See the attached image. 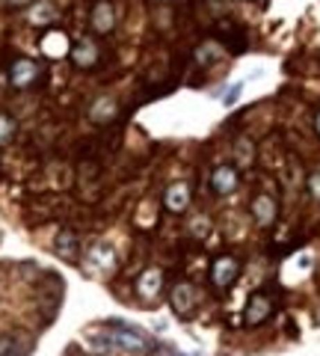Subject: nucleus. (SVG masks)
I'll use <instances>...</instances> for the list:
<instances>
[{
	"label": "nucleus",
	"instance_id": "6ab92c4d",
	"mask_svg": "<svg viewBox=\"0 0 320 356\" xmlns=\"http://www.w3.org/2000/svg\"><path fill=\"white\" fill-rule=\"evenodd\" d=\"M196 57H199V63H211V60H217V57H219V44H214V42H211V44H202Z\"/></svg>",
	"mask_w": 320,
	"mask_h": 356
},
{
	"label": "nucleus",
	"instance_id": "dca6fc26",
	"mask_svg": "<svg viewBox=\"0 0 320 356\" xmlns=\"http://www.w3.org/2000/svg\"><path fill=\"white\" fill-rule=\"evenodd\" d=\"M113 116H116L113 98H101V102H95V107H92V119L95 122H110Z\"/></svg>",
	"mask_w": 320,
	"mask_h": 356
},
{
	"label": "nucleus",
	"instance_id": "2eb2a0df",
	"mask_svg": "<svg viewBox=\"0 0 320 356\" xmlns=\"http://www.w3.org/2000/svg\"><path fill=\"white\" fill-rule=\"evenodd\" d=\"M57 18V9H53L51 3H36L30 13V21L33 24H51V21Z\"/></svg>",
	"mask_w": 320,
	"mask_h": 356
},
{
	"label": "nucleus",
	"instance_id": "f257e3e1",
	"mask_svg": "<svg viewBox=\"0 0 320 356\" xmlns=\"http://www.w3.org/2000/svg\"><path fill=\"white\" fill-rule=\"evenodd\" d=\"M83 344L95 353H116V350H128V353H151L154 350V341L140 330H130V327H110L107 332L95 330V332H86Z\"/></svg>",
	"mask_w": 320,
	"mask_h": 356
},
{
	"label": "nucleus",
	"instance_id": "9b49d317",
	"mask_svg": "<svg viewBox=\"0 0 320 356\" xmlns=\"http://www.w3.org/2000/svg\"><path fill=\"white\" fill-rule=\"evenodd\" d=\"M71 60L81 65V69H86V65H95L98 60V51H95V44L92 42H81V44H74L71 48Z\"/></svg>",
	"mask_w": 320,
	"mask_h": 356
},
{
	"label": "nucleus",
	"instance_id": "20e7f679",
	"mask_svg": "<svg viewBox=\"0 0 320 356\" xmlns=\"http://www.w3.org/2000/svg\"><path fill=\"white\" fill-rule=\"evenodd\" d=\"M211 184L219 196H228L237 187V170L235 166H217L214 175H211Z\"/></svg>",
	"mask_w": 320,
	"mask_h": 356
},
{
	"label": "nucleus",
	"instance_id": "39448f33",
	"mask_svg": "<svg viewBox=\"0 0 320 356\" xmlns=\"http://www.w3.org/2000/svg\"><path fill=\"white\" fill-rule=\"evenodd\" d=\"M252 217H255L258 226H270V222L276 220V199L261 193L255 196V202H252Z\"/></svg>",
	"mask_w": 320,
	"mask_h": 356
},
{
	"label": "nucleus",
	"instance_id": "6e6552de",
	"mask_svg": "<svg viewBox=\"0 0 320 356\" xmlns=\"http://www.w3.org/2000/svg\"><path fill=\"white\" fill-rule=\"evenodd\" d=\"M163 202H167V208L169 211H175V214H178V211H184L187 205H190V187L187 184H172L169 191H167V199H163Z\"/></svg>",
	"mask_w": 320,
	"mask_h": 356
},
{
	"label": "nucleus",
	"instance_id": "f8f14e48",
	"mask_svg": "<svg viewBox=\"0 0 320 356\" xmlns=\"http://www.w3.org/2000/svg\"><path fill=\"white\" fill-rule=\"evenodd\" d=\"M196 303V294H193V288L181 282V285H175V291H172V306L178 309V312H190Z\"/></svg>",
	"mask_w": 320,
	"mask_h": 356
},
{
	"label": "nucleus",
	"instance_id": "412c9836",
	"mask_svg": "<svg viewBox=\"0 0 320 356\" xmlns=\"http://www.w3.org/2000/svg\"><path fill=\"white\" fill-rule=\"evenodd\" d=\"M240 92H244V83H237V86H231V89H228V95H226V104H235V102H237V95H240Z\"/></svg>",
	"mask_w": 320,
	"mask_h": 356
},
{
	"label": "nucleus",
	"instance_id": "f03ea898",
	"mask_svg": "<svg viewBox=\"0 0 320 356\" xmlns=\"http://www.w3.org/2000/svg\"><path fill=\"white\" fill-rule=\"evenodd\" d=\"M237 273H240V264L231 259V255H223V259H217L214 267H211V282L217 288H228L237 280Z\"/></svg>",
	"mask_w": 320,
	"mask_h": 356
},
{
	"label": "nucleus",
	"instance_id": "5701e85b",
	"mask_svg": "<svg viewBox=\"0 0 320 356\" xmlns=\"http://www.w3.org/2000/svg\"><path fill=\"white\" fill-rule=\"evenodd\" d=\"M314 128H317V134H320V113H317V119H314Z\"/></svg>",
	"mask_w": 320,
	"mask_h": 356
},
{
	"label": "nucleus",
	"instance_id": "7ed1b4c3",
	"mask_svg": "<svg viewBox=\"0 0 320 356\" xmlns=\"http://www.w3.org/2000/svg\"><path fill=\"white\" fill-rule=\"evenodd\" d=\"M270 312H273V300L267 294H252L249 297V303H246V324L249 327H258L264 324V321L270 318Z\"/></svg>",
	"mask_w": 320,
	"mask_h": 356
},
{
	"label": "nucleus",
	"instance_id": "423d86ee",
	"mask_svg": "<svg viewBox=\"0 0 320 356\" xmlns=\"http://www.w3.org/2000/svg\"><path fill=\"white\" fill-rule=\"evenodd\" d=\"M92 24H95V30H98V33L113 30V24H116L113 3H107V0H101V3H95V9H92Z\"/></svg>",
	"mask_w": 320,
	"mask_h": 356
},
{
	"label": "nucleus",
	"instance_id": "4be33fe9",
	"mask_svg": "<svg viewBox=\"0 0 320 356\" xmlns=\"http://www.w3.org/2000/svg\"><path fill=\"white\" fill-rule=\"evenodd\" d=\"M12 6H21V3H30V0H9Z\"/></svg>",
	"mask_w": 320,
	"mask_h": 356
},
{
	"label": "nucleus",
	"instance_id": "a211bd4d",
	"mask_svg": "<svg viewBox=\"0 0 320 356\" xmlns=\"http://www.w3.org/2000/svg\"><path fill=\"white\" fill-rule=\"evenodd\" d=\"M18 353H21L18 339H12V336H3V339H0V356H18Z\"/></svg>",
	"mask_w": 320,
	"mask_h": 356
},
{
	"label": "nucleus",
	"instance_id": "1a4fd4ad",
	"mask_svg": "<svg viewBox=\"0 0 320 356\" xmlns=\"http://www.w3.org/2000/svg\"><path fill=\"white\" fill-rule=\"evenodd\" d=\"M160 285H163V276H160V270H146L140 276V285H137V291H140V297H146V300H154L160 294Z\"/></svg>",
	"mask_w": 320,
	"mask_h": 356
},
{
	"label": "nucleus",
	"instance_id": "9d476101",
	"mask_svg": "<svg viewBox=\"0 0 320 356\" xmlns=\"http://www.w3.org/2000/svg\"><path fill=\"white\" fill-rule=\"evenodd\" d=\"M53 250H57L60 259H77V252H81V247H77V238L71 235V232H60L57 241H53Z\"/></svg>",
	"mask_w": 320,
	"mask_h": 356
},
{
	"label": "nucleus",
	"instance_id": "ddd939ff",
	"mask_svg": "<svg viewBox=\"0 0 320 356\" xmlns=\"http://www.w3.org/2000/svg\"><path fill=\"white\" fill-rule=\"evenodd\" d=\"M90 259H92V264L98 267V270H110V267L116 264V252L110 247H104V243H98V247L90 250Z\"/></svg>",
	"mask_w": 320,
	"mask_h": 356
},
{
	"label": "nucleus",
	"instance_id": "aec40b11",
	"mask_svg": "<svg viewBox=\"0 0 320 356\" xmlns=\"http://www.w3.org/2000/svg\"><path fill=\"white\" fill-rule=\"evenodd\" d=\"M308 191H312L314 199H320V172H314L312 178H308Z\"/></svg>",
	"mask_w": 320,
	"mask_h": 356
},
{
	"label": "nucleus",
	"instance_id": "0eeeda50",
	"mask_svg": "<svg viewBox=\"0 0 320 356\" xmlns=\"http://www.w3.org/2000/svg\"><path fill=\"white\" fill-rule=\"evenodd\" d=\"M36 74H39V69H36V63H33V60H18V63H12V83H15L18 89L30 86L33 81H36Z\"/></svg>",
	"mask_w": 320,
	"mask_h": 356
},
{
	"label": "nucleus",
	"instance_id": "f3484780",
	"mask_svg": "<svg viewBox=\"0 0 320 356\" xmlns=\"http://www.w3.org/2000/svg\"><path fill=\"white\" fill-rule=\"evenodd\" d=\"M12 134H15V122L6 113H0V146H6V143L12 140Z\"/></svg>",
	"mask_w": 320,
	"mask_h": 356
},
{
	"label": "nucleus",
	"instance_id": "4468645a",
	"mask_svg": "<svg viewBox=\"0 0 320 356\" xmlns=\"http://www.w3.org/2000/svg\"><path fill=\"white\" fill-rule=\"evenodd\" d=\"M42 48H45L48 57H62L65 51H71L69 48V39H65L62 33H48L45 42H42Z\"/></svg>",
	"mask_w": 320,
	"mask_h": 356
}]
</instances>
